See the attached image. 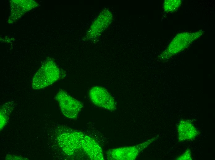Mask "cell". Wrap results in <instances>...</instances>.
Here are the masks:
<instances>
[{"label":"cell","instance_id":"1","mask_svg":"<svg viewBox=\"0 0 215 160\" xmlns=\"http://www.w3.org/2000/svg\"><path fill=\"white\" fill-rule=\"evenodd\" d=\"M60 76L59 69L53 61H47L33 77L32 86L34 89L46 87L55 82Z\"/></svg>","mask_w":215,"mask_h":160},{"label":"cell","instance_id":"2","mask_svg":"<svg viewBox=\"0 0 215 160\" xmlns=\"http://www.w3.org/2000/svg\"><path fill=\"white\" fill-rule=\"evenodd\" d=\"M156 138H153L134 146L112 149L107 153V158L109 160H134Z\"/></svg>","mask_w":215,"mask_h":160},{"label":"cell","instance_id":"3","mask_svg":"<svg viewBox=\"0 0 215 160\" xmlns=\"http://www.w3.org/2000/svg\"><path fill=\"white\" fill-rule=\"evenodd\" d=\"M63 115L72 119H76L83 107L80 102L73 98L62 90H60L56 97Z\"/></svg>","mask_w":215,"mask_h":160},{"label":"cell","instance_id":"4","mask_svg":"<svg viewBox=\"0 0 215 160\" xmlns=\"http://www.w3.org/2000/svg\"><path fill=\"white\" fill-rule=\"evenodd\" d=\"M89 95L92 102L96 106L112 111L116 109L114 98L105 88L96 86L90 90Z\"/></svg>","mask_w":215,"mask_h":160},{"label":"cell","instance_id":"5","mask_svg":"<svg viewBox=\"0 0 215 160\" xmlns=\"http://www.w3.org/2000/svg\"><path fill=\"white\" fill-rule=\"evenodd\" d=\"M81 147L92 160L104 159L102 149L99 144L92 138L85 135L81 142Z\"/></svg>","mask_w":215,"mask_h":160},{"label":"cell","instance_id":"6","mask_svg":"<svg viewBox=\"0 0 215 160\" xmlns=\"http://www.w3.org/2000/svg\"><path fill=\"white\" fill-rule=\"evenodd\" d=\"M177 130L179 142L192 140L199 134L198 131L192 123L184 119L181 120L179 122Z\"/></svg>","mask_w":215,"mask_h":160},{"label":"cell","instance_id":"7","mask_svg":"<svg viewBox=\"0 0 215 160\" xmlns=\"http://www.w3.org/2000/svg\"><path fill=\"white\" fill-rule=\"evenodd\" d=\"M112 15L108 10L101 12L91 26L89 34H93L94 37H96L101 34L110 24L112 21Z\"/></svg>","mask_w":215,"mask_h":160},{"label":"cell","instance_id":"8","mask_svg":"<svg viewBox=\"0 0 215 160\" xmlns=\"http://www.w3.org/2000/svg\"><path fill=\"white\" fill-rule=\"evenodd\" d=\"M85 134L81 132L75 131L64 134V149L69 153L74 152L81 147L82 140Z\"/></svg>","mask_w":215,"mask_h":160},{"label":"cell","instance_id":"9","mask_svg":"<svg viewBox=\"0 0 215 160\" xmlns=\"http://www.w3.org/2000/svg\"><path fill=\"white\" fill-rule=\"evenodd\" d=\"M177 160H188L192 159L191 152L189 149L187 150L181 156L178 157Z\"/></svg>","mask_w":215,"mask_h":160}]
</instances>
